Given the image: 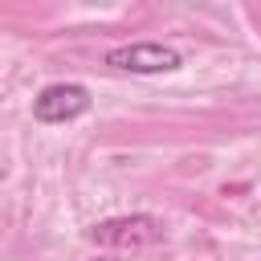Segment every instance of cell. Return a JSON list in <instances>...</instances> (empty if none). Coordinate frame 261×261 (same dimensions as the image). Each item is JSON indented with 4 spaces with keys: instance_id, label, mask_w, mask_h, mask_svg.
<instances>
[{
    "instance_id": "3",
    "label": "cell",
    "mask_w": 261,
    "mask_h": 261,
    "mask_svg": "<svg viewBox=\"0 0 261 261\" xmlns=\"http://www.w3.org/2000/svg\"><path fill=\"white\" fill-rule=\"evenodd\" d=\"M90 110V90L82 82H53L33 98V118L37 122H73Z\"/></svg>"
},
{
    "instance_id": "2",
    "label": "cell",
    "mask_w": 261,
    "mask_h": 261,
    "mask_svg": "<svg viewBox=\"0 0 261 261\" xmlns=\"http://www.w3.org/2000/svg\"><path fill=\"white\" fill-rule=\"evenodd\" d=\"M106 65L118 73H171L184 65L179 49L163 45V41H130L106 53Z\"/></svg>"
},
{
    "instance_id": "1",
    "label": "cell",
    "mask_w": 261,
    "mask_h": 261,
    "mask_svg": "<svg viewBox=\"0 0 261 261\" xmlns=\"http://www.w3.org/2000/svg\"><path fill=\"white\" fill-rule=\"evenodd\" d=\"M90 241L102 245V249H118V253H139V249H151L155 241H163V220L155 216H110L102 224L90 228Z\"/></svg>"
}]
</instances>
